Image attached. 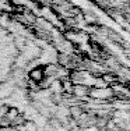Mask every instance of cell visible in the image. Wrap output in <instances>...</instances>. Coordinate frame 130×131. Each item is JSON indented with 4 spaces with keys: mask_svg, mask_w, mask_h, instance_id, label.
I'll use <instances>...</instances> for the list:
<instances>
[{
    "mask_svg": "<svg viewBox=\"0 0 130 131\" xmlns=\"http://www.w3.org/2000/svg\"><path fill=\"white\" fill-rule=\"evenodd\" d=\"M89 92H91V88H89L88 85H84V84H74L72 95L76 96V98H87V96H89Z\"/></svg>",
    "mask_w": 130,
    "mask_h": 131,
    "instance_id": "cell-1",
    "label": "cell"
},
{
    "mask_svg": "<svg viewBox=\"0 0 130 131\" xmlns=\"http://www.w3.org/2000/svg\"><path fill=\"white\" fill-rule=\"evenodd\" d=\"M29 80L31 82L36 84V85H39V84L42 82L43 80H45V73H43V67H35L32 68V70L29 71Z\"/></svg>",
    "mask_w": 130,
    "mask_h": 131,
    "instance_id": "cell-2",
    "label": "cell"
},
{
    "mask_svg": "<svg viewBox=\"0 0 130 131\" xmlns=\"http://www.w3.org/2000/svg\"><path fill=\"white\" fill-rule=\"evenodd\" d=\"M18 114H21V113H20V110H18L17 107H8V110H7V113L4 114V117L7 118V120L10 121V124H11V121H13Z\"/></svg>",
    "mask_w": 130,
    "mask_h": 131,
    "instance_id": "cell-3",
    "label": "cell"
},
{
    "mask_svg": "<svg viewBox=\"0 0 130 131\" xmlns=\"http://www.w3.org/2000/svg\"><path fill=\"white\" fill-rule=\"evenodd\" d=\"M101 78L105 81V84L106 85H111V84H115L117 81V77L116 75H112V74H102Z\"/></svg>",
    "mask_w": 130,
    "mask_h": 131,
    "instance_id": "cell-4",
    "label": "cell"
},
{
    "mask_svg": "<svg viewBox=\"0 0 130 131\" xmlns=\"http://www.w3.org/2000/svg\"><path fill=\"white\" fill-rule=\"evenodd\" d=\"M84 20L87 21V23H89V24L95 23V17H94V15H91V14H85L84 15Z\"/></svg>",
    "mask_w": 130,
    "mask_h": 131,
    "instance_id": "cell-5",
    "label": "cell"
}]
</instances>
